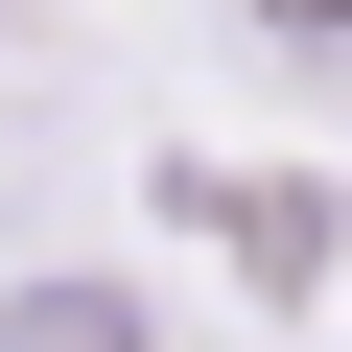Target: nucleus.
Returning <instances> with one entry per match:
<instances>
[{
    "instance_id": "f257e3e1",
    "label": "nucleus",
    "mask_w": 352,
    "mask_h": 352,
    "mask_svg": "<svg viewBox=\"0 0 352 352\" xmlns=\"http://www.w3.org/2000/svg\"><path fill=\"white\" fill-rule=\"evenodd\" d=\"M235 47H258L282 94H352V0H235Z\"/></svg>"
},
{
    "instance_id": "f03ea898",
    "label": "nucleus",
    "mask_w": 352,
    "mask_h": 352,
    "mask_svg": "<svg viewBox=\"0 0 352 352\" xmlns=\"http://www.w3.org/2000/svg\"><path fill=\"white\" fill-rule=\"evenodd\" d=\"M0 352H141V282H24Z\"/></svg>"
}]
</instances>
